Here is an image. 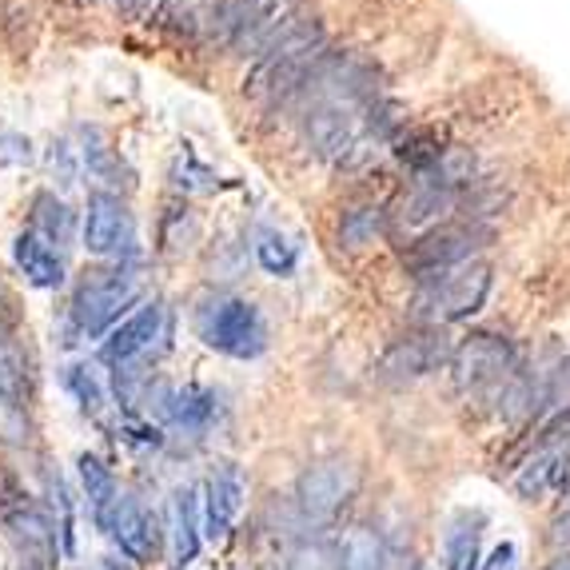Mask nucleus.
<instances>
[{
	"label": "nucleus",
	"instance_id": "nucleus-18",
	"mask_svg": "<svg viewBox=\"0 0 570 570\" xmlns=\"http://www.w3.org/2000/svg\"><path fill=\"white\" fill-rule=\"evenodd\" d=\"M168 415L176 428L184 431H204L212 423V415H216V395L204 387H180L168 395Z\"/></svg>",
	"mask_w": 570,
	"mask_h": 570
},
{
	"label": "nucleus",
	"instance_id": "nucleus-22",
	"mask_svg": "<svg viewBox=\"0 0 570 570\" xmlns=\"http://www.w3.org/2000/svg\"><path fill=\"white\" fill-rule=\"evenodd\" d=\"M65 387L77 395V403L88 415H100V407H105V387H100V380H96V371L88 367V363L65 367Z\"/></svg>",
	"mask_w": 570,
	"mask_h": 570
},
{
	"label": "nucleus",
	"instance_id": "nucleus-8",
	"mask_svg": "<svg viewBox=\"0 0 570 570\" xmlns=\"http://www.w3.org/2000/svg\"><path fill=\"white\" fill-rule=\"evenodd\" d=\"M451 355H455V347H451L443 332L411 335V340H400L387 347V355L380 360V380L383 383L423 380V375H431L435 367H443Z\"/></svg>",
	"mask_w": 570,
	"mask_h": 570
},
{
	"label": "nucleus",
	"instance_id": "nucleus-26",
	"mask_svg": "<svg viewBox=\"0 0 570 570\" xmlns=\"http://www.w3.org/2000/svg\"><path fill=\"white\" fill-rule=\"evenodd\" d=\"M29 160V140L24 136H4L0 140V164H20Z\"/></svg>",
	"mask_w": 570,
	"mask_h": 570
},
{
	"label": "nucleus",
	"instance_id": "nucleus-5",
	"mask_svg": "<svg viewBox=\"0 0 570 570\" xmlns=\"http://www.w3.org/2000/svg\"><path fill=\"white\" fill-rule=\"evenodd\" d=\"M136 299H140V276L128 272V267H105V272H92V276L77 287V295H72V320H77L80 335L96 340V335H105Z\"/></svg>",
	"mask_w": 570,
	"mask_h": 570
},
{
	"label": "nucleus",
	"instance_id": "nucleus-20",
	"mask_svg": "<svg viewBox=\"0 0 570 570\" xmlns=\"http://www.w3.org/2000/svg\"><path fill=\"white\" fill-rule=\"evenodd\" d=\"M479 514L471 519V514H455L448 527V539H443V547H448V570H475L479 567Z\"/></svg>",
	"mask_w": 570,
	"mask_h": 570
},
{
	"label": "nucleus",
	"instance_id": "nucleus-9",
	"mask_svg": "<svg viewBox=\"0 0 570 570\" xmlns=\"http://www.w3.org/2000/svg\"><path fill=\"white\" fill-rule=\"evenodd\" d=\"M136 239V224L132 212L124 208L116 196H92L88 200V216H85V247L92 256H124L132 252Z\"/></svg>",
	"mask_w": 570,
	"mask_h": 570
},
{
	"label": "nucleus",
	"instance_id": "nucleus-24",
	"mask_svg": "<svg viewBox=\"0 0 570 570\" xmlns=\"http://www.w3.org/2000/svg\"><path fill=\"white\" fill-rule=\"evenodd\" d=\"M371 232H375V216H371V212H352V216L343 219V239L352 247H360Z\"/></svg>",
	"mask_w": 570,
	"mask_h": 570
},
{
	"label": "nucleus",
	"instance_id": "nucleus-4",
	"mask_svg": "<svg viewBox=\"0 0 570 570\" xmlns=\"http://www.w3.org/2000/svg\"><path fill=\"white\" fill-rule=\"evenodd\" d=\"M196 327H200V340L208 347H216L219 355H232V360H256L267 347L264 315L247 299H212L196 315Z\"/></svg>",
	"mask_w": 570,
	"mask_h": 570
},
{
	"label": "nucleus",
	"instance_id": "nucleus-17",
	"mask_svg": "<svg viewBox=\"0 0 570 570\" xmlns=\"http://www.w3.org/2000/svg\"><path fill=\"white\" fill-rule=\"evenodd\" d=\"M80 483H85V494L88 503H92V514H96V527L108 523V514H112L116 499H120V491H116V479L112 471H108L105 463L96 455H80Z\"/></svg>",
	"mask_w": 570,
	"mask_h": 570
},
{
	"label": "nucleus",
	"instance_id": "nucleus-2",
	"mask_svg": "<svg viewBox=\"0 0 570 570\" xmlns=\"http://www.w3.org/2000/svg\"><path fill=\"white\" fill-rule=\"evenodd\" d=\"M299 17V0H216L208 37L236 52H264Z\"/></svg>",
	"mask_w": 570,
	"mask_h": 570
},
{
	"label": "nucleus",
	"instance_id": "nucleus-1",
	"mask_svg": "<svg viewBox=\"0 0 570 570\" xmlns=\"http://www.w3.org/2000/svg\"><path fill=\"white\" fill-rule=\"evenodd\" d=\"M327 60V32L320 20L295 17L284 32L256 57L252 77L244 80V96L256 105H284L307 88L315 68Z\"/></svg>",
	"mask_w": 570,
	"mask_h": 570
},
{
	"label": "nucleus",
	"instance_id": "nucleus-15",
	"mask_svg": "<svg viewBox=\"0 0 570 570\" xmlns=\"http://www.w3.org/2000/svg\"><path fill=\"white\" fill-rule=\"evenodd\" d=\"M24 400H29L24 355H20L9 340H0V435H20Z\"/></svg>",
	"mask_w": 570,
	"mask_h": 570
},
{
	"label": "nucleus",
	"instance_id": "nucleus-25",
	"mask_svg": "<svg viewBox=\"0 0 570 570\" xmlns=\"http://www.w3.org/2000/svg\"><path fill=\"white\" fill-rule=\"evenodd\" d=\"M124 12H128L132 20H144V24H153V20H160L164 0H124Z\"/></svg>",
	"mask_w": 570,
	"mask_h": 570
},
{
	"label": "nucleus",
	"instance_id": "nucleus-21",
	"mask_svg": "<svg viewBox=\"0 0 570 570\" xmlns=\"http://www.w3.org/2000/svg\"><path fill=\"white\" fill-rule=\"evenodd\" d=\"M383 559H387V551L367 527H352L340 539V570H380Z\"/></svg>",
	"mask_w": 570,
	"mask_h": 570
},
{
	"label": "nucleus",
	"instance_id": "nucleus-13",
	"mask_svg": "<svg viewBox=\"0 0 570 570\" xmlns=\"http://www.w3.org/2000/svg\"><path fill=\"white\" fill-rule=\"evenodd\" d=\"M204 523H200V499L191 487H180L168 503V542H171V570H188L200 554Z\"/></svg>",
	"mask_w": 570,
	"mask_h": 570
},
{
	"label": "nucleus",
	"instance_id": "nucleus-19",
	"mask_svg": "<svg viewBox=\"0 0 570 570\" xmlns=\"http://www.w3.org/2000/svg\"><path fill=\"white\" fill-rule=\"evenodd\" d=\"M32 224H37V236L48 239V244H68L72 239V228H77V219H72V208L65 200H57L52 191H40L37 200H32Z\"/></svg>",
	"mask_w": 570,
	"mask_h": 570
},
{
	"label": "nucleus",
	"instance_id": "nucleus-12",
	"mask_svg": "<svg viewBox=\"0 0 570 570\" xmlns=\"http://www.w3.org/2000/svg\"><path fill=\"white\" fill-rule=\"evenodd\" d=\"M160 335H164V307L148 304V307H140L136 315H128V320H124V324L108 335L105 347H100V355H105V363H112V367L120 371L124 363H132L136 355L148 352Z\"/></svg>",
	"mask_w": 570,
	"mask_h": 570
},
{
	"label": "nucleus",
	"instance_id": "nucleus-16",
	"mask_svg": "<svg viewBox=\"0 0 570 570\" xmlns=\"http://www.w3.org/2000/svg\"><path fill=\"white\" fill-rule=\"evenodd\" d=\"M12 259H17L20 276L29 279L32 287H40V292H52V287L65 284V259H60V252L48 239H40L37 232H24V236H17V244H12Z\"/></svg>",
	"mask_w": 570,
	"mask_h": 570
},
{
	"label": "nucleus",
	"instance_id": "nucleus-6",
	"mask_svg": "<svg viewBox=\"0 0 570 570\" xmlns=\"http://www.w3.org/2000/svg\"><path fill=\"white\" fill-rule=\"evenodd\" d=\"M451 375L463 395H503L514 371V347L499 335H471L451 355Z\"/></svg>",
	"mask_w": 570,
	"mask_h": 570
},
{
	"label": "nucleus",
	"instance_id": "nucleus-23",
	"mask_svg": "<svg viewBox=\"0 0 570 570\" xmlns=\"http://www.w3.org/2000/svg\"><path fill=\"white\" fill-rule=\"evenodd\" d=\"M256 259H259V267H264L267 276H292L295 272V247L287 244L284 236H264L256 244Z\"/></svg>",
	"mask_w": 570,
	"mask_h": 570
},
{
	"label": "nucleus",
	"instance_id": "nucleus-27",
	"mask_svg": "<svg viewBox=\"0 0 570 570\" xmlns=\"http://www.w3.org/2000/svg\"><path fill=\"white\" fill-rule=\"evenodd\" d=\"M514 554H519V551H514V542H499L483 570H514Z\"/></svg>",
	"mask_w": 570,
	"mask_h": 570
},
{
	"label": "nucleus",
	"instance_id": "nucleus-14",
	"mask_svg": "<svg viewBox=\"0 0 570 570\" xmlns=\"http://www.w3.org/2000/svg\"><path fill=\"white\" fill-rule=\"evenodd\" d=\"M105 531L112 534L116 542H120V551L128 554L132 562H148L156 554V523H153V514L144 511L132 494H120V499H116V507H112V514H108Z\"/></svg>",
	"mask_w": 570,
	"mask_h": 570
},
{
	"label": "nucleus",
	"instance_id": "nucleus-28",
	"mask_svg": "<svg viewBox=\"0 0 570 570\" xmlns=\"http://www.w3.org/2000/svg\"><path fill=\"white\" fill-rule=\"evenodd\" d=\"M17 507H24V499L17 494V487H12V479L0 471V514L17 511Z\"/></svg>",
	"mask_w": 570,
	"mask_h": 570
},
{
	"label": "nucleus",
	"instance_id": "nucleus-7",
	"mask_svg": "<svg viewBox=\"0 0 570 570\" xmlns=\"http://www.w3.org/2000/svg\"><path fill=\"white\" fill-rule=\"evenodd\" d=\"M475 247H479L475 228H455V224L431 228L415 244H407V267L419 279H435L443 272H451V267L466 264V259L475 256Z\"/></svg>",
	"mask_w": 570,
	"mask_h": 570
},
{
	"label": "nucleus",
	"instance_id": "nucleus-10",
	"mask_svg": "<svg viewBox=\"0 0 570 570\" xmlns=\"http://www.w3.org/2000/svg\"><path fill=\"white\" fill-rule=\"evenodd\" d=\"M355 491V471L343 463H320L299 479V507L307 519H332Z\"/></svg>",
	"mask_w": 570,
	"mask_h": 570
},
{
	"label": "nucleus",
	"instance_id": "nucleus-29",
	"mask_svg": "<svg viewBox=\"0 0 570 570\" xmlns=\"http://www.w3.org/2000/svg\"><path fill=\"white\" fill-rule=\"evenodd\" d=\"M380 570H415V567H411V559H403V554H391L387 551V559H383Z\"/></svg>",
	"mask_w": 570,
	"mask_h": 570
},
{
	"label": "nucleus",
	"instance_id": "nucleus-3",
	"mask_svg": "<svg viewBox=\"0 0 570 570\" xmlns=\"http://www.w3.org/2000/svg\"><path fill=\"white\" fill-rule=\"evenodd\" d=\"M487 292H491V267L487 264H459L443 276L428 279V284L419 287L415 295V320L431 327H443V324H455V320H466V315H475L483 307Z\"/></svg>",
	"mask_w": 570,
	"mask_h": 570
},
{
	"label": "nucleus",
	"instance_id": "nucleus-11",
	"mask_svg": "<svg viewBox=\"0 0 570 570\" xmlns=\"http://www.w3.org/2000/svg\"><path fill=\"white\" fill-rule=\"evenodd\" d=\"M247 483L236 466H216L204 483V534L208 539H224L236 523L239 507H244Z\"/></svg>",
	"mask_w": 570,
	"mask_h": 570
}]
</instances>
